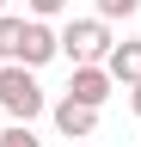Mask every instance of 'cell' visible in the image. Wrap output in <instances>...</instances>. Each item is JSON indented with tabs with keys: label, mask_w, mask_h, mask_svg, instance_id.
Wrapping results in <instances>:
<instances>
[{
	"label": "cell",
	"mask_w": 141,
	"mask_h": 147,
	"mask_svg": "<svg viewBox=\"0 0 141 147\" xmlns=\"http://www.w3.org/2000/svg\"><path fill=\"white\" fill-rule=\"evenodd\" d=\"M19 43H25V18L0 12V61H19Z\"/></svg>",
	"instance_id": "cell-7"
},
{
	"label": "cell",
	"mask_w": 141,
	"mask_h": 147,
	"mask_svg": "<svg viewBox=\"0 0 141 147\" xmlns=\"http://www.w3.org/2000/svg\"><path fill=\"white\" fill-rule=\"evenodd\" d=\"M61 55V37L49 31V18H25V43H19V61L25 67H43Z\"/></svg>",
	"instance_id": "cell-5"
},
{
	"label": "cell",
	"mask_w": 141,
	"mask_h": 147,
	"mask_svg": "<svg viewBox=\"0 0 141 147\" xmlns=\"http://www.w3.org/2000/svg\"><path fill=\"white\" fill-rule=\"evenodd\" d=\"M0 147H43V141L31 135V123H12V129H0Z\"/></svg>",
	"instance_id": "cell-8"
},
{
	"label": "cell",
	"mask_w": 141,
	"mask_h": 147,
	"mask_svg": "<svg viewBox=\"0 0 141 147\" xmlns=\"http://www.w3.org/2000/svg\"><path fill=\"white\" fill-rule=\"evenodd\" d=\"M117 92V80H111V67L104 61H74V80H67V98H80V104H98L104 110V98Z\"/></svg>",
	"instance_id": "cell-3"
},
{
	"label": "cell",
	"mask_w": 141,
	"mask_h": 147,
	"mask_svg": "<svg viewBox=\"0 0 141 147\" xmlns=\"http://www.w3.org/2000/svg\"><path fill=\"white\" fill-rule=\"evenodd\" d=\"M25 6H31V18H55V12L74 6V0H25Z\"/></svg>",
	"instance_id": "cell-10"
},
{
	"label": "cell",
	"mask_w": 141,
	"mask_h": 147,
	"mask_svg": "<svg viewBox=\"0 0 141 147\" xmlns=\"http://www.w3.org/2000/svg\"><path fill=\"white\" fill-rule=\"evenodd\" d=\"M0 12H6V0H0Z\"/></svg>",
	"instance_id": "cell-12"
},
{
	"label": "cell",
	"mask_w": 141,
	"mask_h": 147,
	"mask_svg": "<svg viewBox=\"0 0 141 147\" xmlns=\"http://www.w3.org/2000/svg\"><path fill=\"white\" fill-rule=\"evenodd\" d=\"M123 92H129V110H135V117H141V80H129V86H123Z\"/></svg>",
	"instance_id": "cell-11"
},
{
	"label": "cell",
	"mask_w": 141,
	"mask_h": 147,
	"mask_svg": "<svg viewBox=\"0 0 141 147\" xmlns=\"http://www.w3.org/2000/svg\"><path fill=\"white\" fill-rule=\"evenodd\" d=\"M0 110H6L12 123H37L43 110H49V92L37 86V67L0 61Z\"/></svg>",
	"instance_id": "cell-1"
},
{
	"label": "cell",
	"mask_w": 141,
	"mask_h": 147,
	"mask_svg": "<svg viewBox=\"0 0 141 147\" xmlns=\"http://www.w3.org/2000/svg\"><path fill=\"white\" fill-rule=\"evenodd\" d=\"M104 67H111L117 86L141 80V37H129V43H111V55H104Z\"/></svg>",
	"instance_id": "cell-6"
},
{
	"label": "cell",
	"mask_w": 141,
	"mask_h": 147,
	"mask_svg": "<svg viewBox=\"0 0 141 147\" xmlns=\"http://www.w3.org/2000/svg\"><path fill=\"white\" fill-rule=\"evenodd\" d=\"M49 117H55V129H61L67 141H86V135H98V104H80V98H67V92H61L55 104H49Z\"/></svg>",
	"instance_id": "cell-4"
},
{
	"label": "cell",
	"mask_w": 141,
	"mask_h": 147,
	"mask_svg": "<svg viewBox=\"0 0 141 147\" xmlns=\"http://www.w3.org/2000/svg\"><path fill=\"white\" fill-rule=\"evenodd\" d=\"M61 37V55H67V61H104V55H111V43H117V37H111V18H67V25L55 31Z\"/></svg>",
	"instance_id": "cell-2"
},
{
	"label": "cell",
	"mask_w": 141,
	"mask_h": 147,
	"mask_svg": "<svg viewBox=\"0 0 141 147\" xmlns=\"http://www.w3.org/2000/svg\"><path fill=\"white\" fill-rule=\"evenodd\" d=\"M141 0H98V18H135Z\"/></svg>",
	"instance_id": "cell-9"
}]
</instances>
